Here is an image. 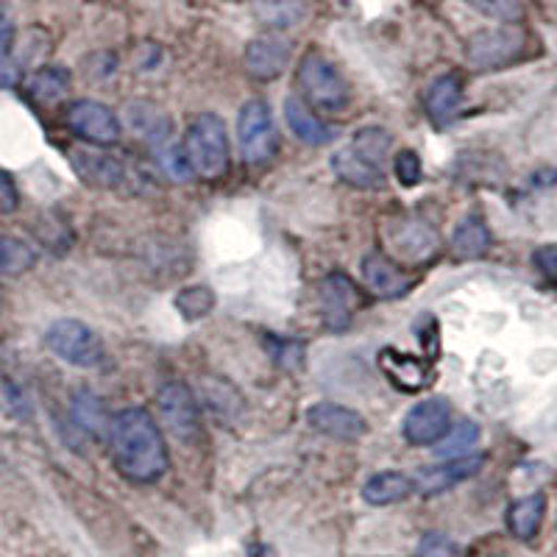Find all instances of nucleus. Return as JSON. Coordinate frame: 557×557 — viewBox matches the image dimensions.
<instances>
[{"mask_svg": "<svg viewBox=\"0 0 557 557\" xmlns=\"http://www.w3.org/2000/svg\"><path fill=\"white\" fill-rule=\"evenodd\" d=\"M109 446H112L117 471L126 480L139 482V485L162 480L171 469L162 430L157 426L151 412L143 410V407H128L112 418Z\"/></svg>", "mask_w": 557, "mask_h": 557, "instance_id": "nucleus-1", "label": "nucleus"}, {"mask_svg": "<svg viewBox=\"0 0 557 557\" xmlns=\"http://www.w3.org/2000/svg\"><path fill=\"white\" fill-rule=\"evenodd\" d=\"M182 148L196 176L218 182L228 173V157H232L228 153V134L226 123L218 114H198L187 128V139H184Z\"/></svg>", "mask_w": 557, "mask_h": 557, "instance_id": "nucleus-2", "label": "nucleus"}, {"mask_svg": "<svg viewBox=\"0 0 557 557\" xmlns=\"http://www.w3.org/2000/svg\"><path fill=\"white\" fill-rule=\"evenodd\" d=\"M298 87L305 92V101L318 112H341L351 98L346 78L341 70L321 53H307L298 64Z\"/></svg>", "mask_w": 557, "mask_h": 557, "instance_id": "nucleus-3", "label": "nucleus"}, {"mask_svg": "<svg viewBox=\"0 0 557 557\" xmlns=\"http://www.w3.org/2000/svg\"><path fill=\"white\" fill-rule=\"evenodd\" d=\"M45 343H48V348L59 360L76 368L92 371V368H101L107 362V348H103L101 337L89 330L87 323L76 321V318H62V321L51 323Z\"/></svg>", "mask_w": 557, "mask_h": 557, "instance_id": "nucleus-4", "label": "nucleus"}, {"mask_svg": "<svg viewBox=\"0 0 557 557\" xmlns=\"http://www.w3.org/2000/svg\"><path fill=\"white\" fill-rule=\"evenodd\" d=\"M237 137H240L243 157L248 165L262 168L273 162L278 153V134L273 126L271 109L265 101H248L237 117Z\"/></svg>", "mask_w": 557, "mask_h": 557, "instance_id": "nucleus-5", "label": "nucleus"}, {"mask_svg": "<svg viewBox=\"0 0 557 557\" xmlns=\"http://www.w3.org/2000/svg\"><path fill=\"white\" fill-rule=\"evenodd\" d=\"M527 51V34L519 26L476 32L466 45V57L476 70H499L519 62Z\"/></svg>", "mask_w": 557, "mask_h": 557, "instance_id": "nucleus-6", "label": "nucleus"}, {"mask_svg": "<svg viewBox=\"0 0 557 557\" xmlns=\"http://www.w3.org/2000/svg\"><path fill=\"white\" fill-rule=\"evenodd\" d=\"M159 418L165 430L182 444H196L201 437V416H198V405L193 399L190 387L184 382H168L159 387L157 393Z\"/></svg>", "mask_w": 557, "mask_h": 557, "instance_id": "nucleus-7", "label": "nucleus"}, {"mask_svg": "<svg viewBox=\"0 0 557 557\" xmlns=\"http://www.w3.org/2000/svg\"><path fill=\"white\" fill-rule=\"evenodd\" d=\"M64 123L76 137L92 146H114L121 139V121L109 107L98 101H73L64 112Z\"/></svg>", "mask_w": 557, "mask_h": 557, "instance_id": "nucleus-8", "label": "nucleus"}, {"mask_svg": "<svg viewBox=\"0 0 557 557\" xmlns=\"http://www.w3.org/2000/svg\"><path fill=\"white\" fill-rule=\"evenodd\" d=\"M387 243H391L393 253L407 262L432 260L437 248H441L437 232L421 218H396L387 226Z\"/></svg>", "mask_w": 557, "mask_h": 557, "instance_id": "nucleus-9", "label": "nucleus"}, {"mask_svg": "<svg viewBox=\"0 0 557 557\" xmlns=\"http://www.w3.org/2000/svg\"><path fill=\"white\" fill-rule=\"evenodd\" d=\"M321 305L326 330L343 332L362 307V290L346 273H330L321 285Z\"/></svg>", "mask_w": 557, "mask_h": 557, "instance_id": "nucleus-10", "label": "nucleus"}, {"mask_svg": "<svg viewBox=\"0 0 557 557\" xmlns=\"http://www.w3.org/2000/svg\"><path fill=\"white\" fill-rule=\"evenodd\" d=\"M451 426V410L446 399L418 401L405 416V437L412 446H435Z\"/></svg>", "mask_w": 557, "mask_h": 557, "instance_id": "nucleus-11", "label": "nucleus"}, {"mask_svg": "<svg viewBox=\"0 0 557 557\" xmlns=\"http://www.w3.org/2000/svg\"><path fill=\"white\" fill-rule=\"evenodd\" d=\"M485 466V457L482 455H462V457H451V460L441 462V466H426V469L418 471L412 476V485L421 496H437L455 487L457 482L471 480L476 471Z\"/></svg>", "mask_w": 557, "mask_h": 557, "instance_id": "nucleus-12", "label": "nucleus"}, {"mask_svg": "<svg viewBox=\"0 0 557 557\" xmlns=\"http://www.w3.org/2000/svg\"><path fill=\"white\" fill-rule=\"evenodd\" d=\"M307 421H310L312 430L326 437H335V441H360L368 432L366 418L360 412L335 405V401L312 405L310 412H307Z\"/></svg>", "mask_w": 557, "mask_h": 557, "instance_id": "nucleus-13", "label": "nucleus"}, {"mask_svg": "<svg viewBox=\"0 0 557 557\" xmlns=\"http://www.w3.org/2000/svg\"><path fill=\"white\" fill-rule=\"evenodd\" d=\"M290 62V42L278 34H265L248 42L246 48V67L253 78L260 82H273L282 76V70Z\"/></svg>", "mask_w": 557, "mask_h": 557, "instance_id": "nucleus-14", "label": "nucleus"}, {"mask_svg": "<svg viewBox=\"0 0 557 557\" xmlns=\"http://www.w3.org/2000/svg\"><path fill=\"white\" fill-rule=\"evenodd\" d=\"M362 278H366L368 290L380 298H405L412 290L416 278L401 271L385 253H368L362 260Z\"/></svg>", "mask_w": 557, "mask_h": 557, "instance_id": "nucleus-15", "label": "nucleus"}, {"mask_svg": "<svg viewBox=\"0 0 557 557\" xmlns=\"http://www.w3.org/2000/svg\"><path fill=\"white\" fill-rule=\"evenodd\" d=\"M380 368L385 371L387 380L393 382L401 391H424L432 380L430 362L418 360V357L405 355V351H396V348H385L380 355Z\"/></svg>", "mask_w": 557, "mask_h": 557, "instance_id": "nucleus-16", "label": "nucleus"}, {"mask_svg": "<svg viewBox=\"0 0 557 557\" xmlns=\"http://www.w3.org/2000/svg\"><path fill=\"white\" fill-rule=\"evenodd\" d=\"M285 117H287V126H290V132L296 134L301 143H307V146L318 148V146H326V143H332V139H335V128H332L330 123H323L321 117H318L315 109H312L305 98H296V96L287 98Z\"/></svg>", "mask_w": 557, "mask_h": 557, "instance_id": "nucleus-17", "label": "nucleus"}, {"mask_svg": "<svg viewBox=\"0 0 557 557\" xmlns=\"http://www.w3.org/2000/svg\"><path fill=\"white\" fill-rule=\"evenodd\" d=\"M70 162L76 168L78 176L92 187H117L126 176L123 165L114 157L101 151H89V148H76L70 153Z\"/></svg>", "mask_w": 557, "mask_h": 557, "instance_id": "nucleus-18", "label": "nucleus"}, {"mask_svg": "<svg viewBox=\"0 0 557 557\" xmlns=\"http://www.w3.org/2000/svg\"><path fill=\"white\" fill-rule=\"evenodd\" d=\"M462 101V82L455 73H446L432 87L426 89V114L432 117L435 126H446L457 117V109Z\"/></svg>", "mask_w": 557, "mask_h": 557, "instance_id": "nucleus-19", "label": "nucleus"}, {"mask_svg": "<svg viewBox=\"0 0 557 557\" xmlns=\"http://www.w3.org/2000/svg\"><path fill=\"white\" fill-rule=\"evenodd\" d=\"M332 165H335V173L351 187H360V190H371V187H382L385 182V173L382 168L371 165L368 159H362L355 148L348 146L343 151H337L332 157Z\"/></svg>", "mask_w": 557, "mask_h": 557, "instance_id": "nucleus-20", "label": "nucleus"}, {"mask_svg": "<svg viewBox=\"0 0 557 557\" xmlns=\"http://www.w3.org/2000/svg\"><path fill=\"white\" fill-rule=\"evenodd\" d=\"M412 491H416L412 476L401 474V471H380V474H374L366 482V487H362V499H366L368 505L385 507L396 505V502H405Z\"/></svg>", "mask_w": 557, "mask_h": 557, "instance_id": "nucleus-21", "label": "nucleus"}, {"mask_svg": "<svg viewBox=\"0 0 557 557\" xmlns=\"http://www.w3.org/2000/svg\"><path fill=\"white\" fill-rule=\"evenodd\" d=\"M546 513V496L544 494H532L524 496V499L513 502L510 510H507V527L513 532L519 541H532L539 535L541 524H544Z\"/></svg>", "mask_w": 557, "mask_h": 557, "instance_id": "nucleus-22", "label": "nucleus"}, {"mask_svg": "<svg viewBox=\"0 0 557 557\" xmlns=\"http://www.w3.org/2000/svg\"><path fill=\"white\" fill-rule=\"evenodd\" d=\"M491 248V228L480 215L462 218L451 235V251L457 260H476Z\"/></svg>", "mask_w": 557, "mask_h": 557, "instance_id": "nucleus-23", "label": "nucleus"}, {"mask_svg": "<svg viewBox=\"0 0 557 557\" xmlns=\"http://www.w3.org/2000/svg\"><path fill=\"white\" fill-rule=\"evenodd\" d=\"M73 418L87 435L92 437H109V426L112 421L107 418L103 401L98 399L92 391H76L73 393Z\"/></svg>", "mask_w": 557, "mask_h": 557, "instance_id": "nucleus-24", "label": "nucleus"}, {"mask_svg": "<svg viewBox=\"0 0 557 557\" xmlns=\"http://www.w3.org/2000/svg\"><path fill=\"white\" fill-rule=\"evenodd\" d=\"M70 92V73L64 67H42L28 82V96L39 103H57Z\"/></svg>", "mask_w": 557, "mask_h": 557, "instance_id": "nucleus-25", "label": "nucleus"}, {"mask_svg": "<svg viewBox=\"0 0 557 557\" xmlns=\"http://www.w3.org/2000/svg\"><path fill=\"white\" fill-rule=\"evenodd\" d=\"M37 265V251L26 240L12 235H0V273L20 276Z\"/></svg>", "mask_w": 557, "mask_h": 557, "instance_id": "nucleus-26", "label": "nucleus"}, {"mask_svg": "<svg viewBox=\"0 0 557 557\" xmlns=\"http://www.w3.org/2000/svg\"><path fill=\"white\" fill-rule=\"evenodd\" d=\"M391 134L385 132V128H362V132L355 134V143H351V148H355L357 153H360L362 159H368L371 165L382 168V162L387 159V153H391Z\"/></svg>", "mask_w": 557, "mask_h": 557, "instance_id": "nucleus-27", "label": "nucleus"}, {"mask_svg": "<svg viewBox=\"0 0 557 557\" xmlns=\"http://www.w3.org/2000/svg\"><path fill=\"white\" fill-rule=\"evenodd\" d=\"M476 441H480V430H476V424H471V421H460L457 426H449V430H446V435L435 444V451L441 457H446V460H451V457L466 455Z\"/></svg>", "mask_w": 557, "mask_h": 557, "instance_id": "nucleus-28", "label": "nucleus"}, {"mask_svg": "<svg viewBox=\"0 0 557 557\" xmlns=\"http://www.w3.org/2000/svg\"><path fill=\"white\" fill-rule=\"evenodd\" d=\"M14 45V23L7 7H0V89L12 87L17 82V64L12 59Z\"/></svg>", "mask_w": 557, "mask_h": 557, "instance_id": "nucleus-29", "label": "nucleus"}, {"mask_svg": "<svg viewBox=\"0 0 557 557\" xmlns=\"http://www.w3.org/2000/svg\"><path fill=\"white\" fill-rule=\"evenodd\" d=\"M215 307V296L207 287H184L176 296V310L182 312L187 321H198V318L209 315Z\"/></svg>", "mask_w": 557, "mask_h": 557, "instance_id": "nucleus-30", "label": "nucleus"}, {"mask_svg": "<svg viewBox=\"0 0 557 557\" xmlns=\"http://www.w3.org/2000/svg\"><path fill=\"white\" fill-rule=\"evenodd\" d=\"M418 557H462V549L444 532H426L418 544Z\"/></svg>", "mask_w": 557, "mask_h": 557, "instance_id": "nucleus-31", "label": "nucleus"}, {"mask_svg": "<svg viewBox=\"0 0 557 557\" xmlns=\"http://www.w3.org/2000/svg\"><path fill=\"white\" fill-rule=\"evenodd\" d=\"M393 173H396L399 184L416 187V184L421 182V159H418V153L410 151V148L396 153V159H393Z\"/></svg>", "mask_w": 557, "mask_h": 557, "instance_id": "nucleus-32", "label": "nucleus"}, {"mask_svg": "<svg viewBox=\"0 0 557 557\" xmlns=\"http://www.w3.org/2000/svg\"><path fill=\"white\" fill-rule=\"evenodd\" d=\"M159 159H162V168L168 171V176L178 178V182H187V178L193 176V168L190 162H187V157H184L182 146H171V143H168V146L159 151Z\"/></svg>", "mask_w": 557, "mask_h": 557, "instance_id": "nucleus-33", "label": "nucleus"}, {"mask_svg": "<svg viewBox=\"0 0 557 557\" xmlns=\"http://www.w3.org/2000/svg\"><path fill=\"white\" fill-rule=\"evenodd\" d=\"M469 7H474L476 12L487 14V17L496 20H519L521 17V3L519 0H466Z\"/></svg>", "mask_w": 557, "mask_h": 557, "instance_id": "nucleus-34", "label": "nucleus"}, {"mask_svg": "<svg viewBox=\"0 0 557 557\" xmlns=\"http://www.w3.org/2000/svg\"><path fill=\"white\" fill-rule=\"evenodd\" d=\"M20 203V193L17 187H14L12 176H9L7 171H0V215H9V212H14Z\"/></svg>", "mask_w": 557, "mask_h": 557, "instance_id": "nucleus-35", "label": "nucleus"}, {"mask_svg": "<svg viewBox=\"0 0 557 557\" xmlns=\"http://www.w3.org/2000/svg\"><path fill=\"white\" fill-rule=\"evenodd\" d=\"M535 265H539L552 282H557V246L539 248V251H535Z\"/></svg>", "mask_w": 557, "mask_h": 557, "instance_id": "nucleus-36", "label": "nucleus"}, {"mask_svg": "<svg viewBox=\"0 0 557 557\" xmlns=\"http://www.w3.org/2000/svg\"><path fill=\"white\" fill-rule=\"evenodd\" d=\"M260 3L268 9H287L293 7V3H298V0H260Z\"/></svg>", "mask_w": 557, "mask_h": 557, "instance_id": "nucleus-37", "label": "nucleus"}, {"mask_svg": "<svg viewBox=\"0 0 557 557\" xmlns=\"http://www.w3.org/2000/svg\"><path fill=\"white\" fill-rule=\"evenodd\" d=\"M0 305H3V296H0Z\"/></svg>", "mask_w": 557, "mask_h": 557, "instance_id": "nucleus-38", "label": "nucleus"}]
</instances>
